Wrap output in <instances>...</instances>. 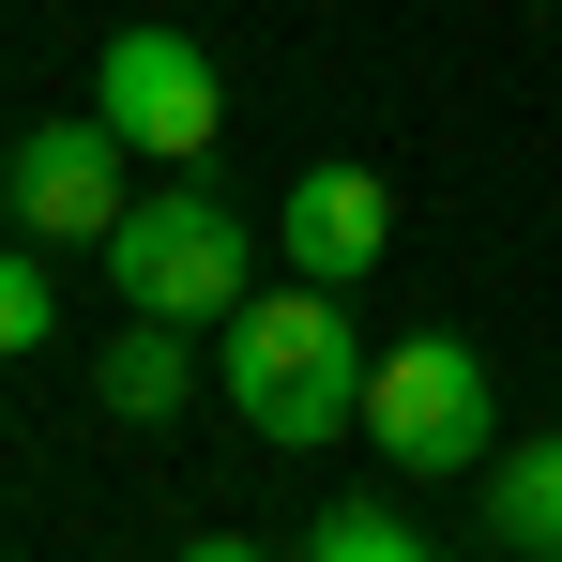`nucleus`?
I'll use <instances>...</instances> for the list:
<instances>
[{
  "label": "nucleus",
  "instance_id": "5",
  "mask_svg": "<svg viewBox=\"0 0 562 562\" xmlns=\"http://www.w3.org/2000/svg\"><path fill=\"white\" fill-rule=\"evenodd\" d=\"M137 198H122V137L106 122H46V137H15V228L31 244H106Z\"/></svg>",
  "mask_w": 562,
  "mask_h": 562
},
{
  "label": "nucleus",
  "instance_id": "8",
  "mask_svg": "<svg viewBox=\"0 0 562 562\" xmlns=\"http://www.w3.org/2000/svg\"><path fill=\"white\" fill-rule=\"evenodd\" d=\"M486 517H502V548H517V562H562V426L486 471Z\"/></svg>",
  "mask_w": 562,
  "mask_h": 562
},
{
  "label": "nucleus",
  "instance_id": "10",
  "mask_svg": "<svg viewBox=\"0 0 562 562\" xmlns=\"http://www.w3.org/2000/svg\"><path fill=\"white\" fill-rule=\"evenodd\" d=\"M46 335H61V289L31 244H0V350H46Z\"/></svg>",
  "mask_w": 562,
  "mask_h": 562
},
{
  "label": "nucleus",
  "instance_id": "9",
  "mask_svg": "<svg viewBox=\"0 0 562 562\" xmlns=\"http://www.w3.org/2000/svg\"><path fill=\"white\" fill-rule=\"evenodd\" d=\"M304 562H426V532H411V517H366V502H335V517L304 532Z\"/></svg>",
  "mask_w": 562,
  "mask_h": 562
},
{
  "label": "nucleus",
  "instance_id": "11",
  "mask_svg": "<svg viewBox=\"0 0 562 562\" xmlns=\"http://www.w3.org/2000/svg\"><path fill=\"white\" fill-rule=\"evenodd\" d=\"M183 562H274V548H244V532H213V548H183Z\"/></svg>",
  "mask_w": 562,
  "mask_h": 562
},
{
  "label": "nucleus",
  "instance_id": "6",
  "mask_svg": "<svg viewBox=\"0 0 562 562\" xmlns=\"http://www.w3.org/2000/svg\"><path fill=\"white\" fill-rule=\"evenodd\" d=\"M274 244H289V274H319V289H350L395 244V183H366V168H304L274 213Z\"/></svg>",
  "mask_w": 562,
  "mask_h": 562
},
{
  "label": "nucleus",
  "instance_id": "7",
  "mask_svg": "<svg viewBox=\"0 0 562 562\" xmlns=\"http://www.w3.org/2000/svg\"><path fill=\"white\" fill-rule=\"evenodd\" d=\"M183 380H198L183 319H122V335H106V366H92V395L122 411V426H153V411H183Z\"/></svg>",
  "mask_w": 562,
  "mask_h": 562
},
{
  "label": "nucleus",
  "instance_id": "3",
  "mask_svg": "<svg viewBox=\"0 0 562 562\" xmlns=\"http://www.w3.org/2000/svg\"><path fill=\"white\" fill-rule=\"evenodd\" d=\"M366 441L395 471H471L486 457V350L471 335H395L366 366Z\"/></svg>",
  "mask_w": 562,
  "mask_h": 562
},
{
  "label": "nucleus",
  "instance_id": "2",
  "mask_svg": "<svg viewBox=\"0 0 562 562\" xmlns=\"http://www.w3.org/2000/svg\"><path fill=\"white\" fill-rule=\"evenodd\" d=\"M106 259H122V304H137V319H183V335L259 304V289H244V213L213 183H153L122 228H106Z\"/></svg>",
  "mask_w": 562,
  "mask_h": 562
},
{
  "label": "nucleus",
  "instance_id": "4",
  "mask_svg": "<svg viewBox=\"0 0 562 562\" xmlns=\"http://www.w3.org/2000/svg\"><path fill=\"white\" fill-rule=\"evenodd\" d=\"M92 122L122 137V153L198 168V153H213V122H228V92H213V61H198L183 31H122V46L92 61Z\"/></svg>",
  "mask_w": 562,
  "mask_h": 562
},
{
  "label": "nucleus",
  "instance_id": "1",
  "mask_svg": "<svg viewBox=\"0 0 562 562\" xmlns=\"http://www.w3.org/2000/svg\"><path fill=\"white\" fill-rule=\"evenodd\" d=\"M228 411H244L259 441H350V426H366V335L335 319L319 274L259 289V304L228 319Z\"/></svg>",
  "mask_w": 562,
  "mask_h": 562
},
{
  "label": "nucleus",
  "instance_id": "12",
  "mask_svg": "<svg viewBox=\"0 0 562 562\" xmlns=\"http://www.w3.org/2000/svg\"><path fill=\"white\" fill-rule=\"evenodd\" d=\"M0 213H15V153H0Z\"/></svg>",
  "mask_w": 562,
  "mask_h": 562
}]
</instances>
